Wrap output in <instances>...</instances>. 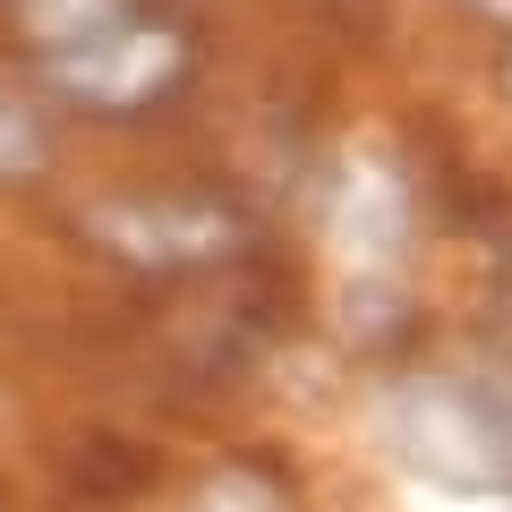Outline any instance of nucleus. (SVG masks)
<instances>
[{
  "mask_svg": "<svg viewBox=\"0 0 512 512\" xmlns=\"http://www.w3.org/2000/svg\"><path fill=\"white\" fill-rule=\"evenodd\" d=\"M43 163H52V146H43V128L26 120L9 94H0V188H26L43 180Z\"/></svg>",
  "mask_w": 512,
  "mask_h": 512,
  "instance_id": "4",
  "label": "nucleus"
},
{
  "mask_svg": "<svg viewBox=\"0 0 512 512\" xmlns=\"http://www.w3.org/2000/svg\"><path fill=\"white\" fill-rule=\"evenodd\" d=\"M86 231L103 239L120 265H146V274H180V265H214L231 256L239 222L205 197H120V205H94Z\"/></svg>",
  "mask_w": 512,
  "mask_h": 512,
  "instance_id": "3",
  "label": "nucleus"
},
{
  "mask_svg": "<svg viewBox=\"0 0 512 512\" xmlns=\"http://www.w3.org/2000/svg\"><path fill=\"white\" fill-rule=\"evenodd\" d=\"M35 69L86 111H137L180 77V35L137 0H18Z\"/></svg>",
  "mask_w": 512,
  "mask_h": 512,
  "instance_id": "1",
  "label": "nucleus"
},
{
  "mask_svg": "<svg viewBox=\"0 0 512 512\" xmlns=\"http://www.w3.org/2000/svg\"><path fill=\"white\" fill-rule=\"evenodd\" d=\"M393 436L419 470L453 478V487H512V410L495 393H461V384H410L393 402Z\"/></svg>",
  "mask_w": 512,
  "mask_h": 512,
  "instance_id": "2",
  "label": "nucleus"
},
{
  "mask_svg": "<svg viewBox=\"0 0 512 512\" xmlns=\"http://www.w3.org/2000/svg\"><path fill=\"white\" fill-rule=\"evenodd\" d=\"M197 512H291V504H282L274 478H256V470H222L214 487L197 495Z\"/></svg>",
  "mask_w": 512,
  "mask_h": 512,
  "instance_id": "5",
  "label": "nucleus"
}]
</instances>
